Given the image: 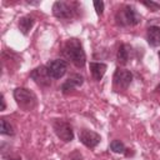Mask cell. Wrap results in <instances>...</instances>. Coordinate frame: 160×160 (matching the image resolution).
Listing matches in <instances>:
<instances>
[{"mask_svg": "<svg viewBox=\"0 0 160 160\" xmlns=\"http://www.w3.org/2000/svg\"><path fill=\"white\" fill-rule=\"evenodd\" d=\"M131 54H132L131 45L125 44V42L120 44V46L118 49V52H116V61H118V64L121 65V66L126 65L129 62L130 58H131Z\"/></svg>", "mask_w": 160, "mask_h": 160, "instance_id": "11", "label": "cell"}, {"mask_svg": "<svg viewBox=\"0 0 160 160\" xmlns=\"http://www.w3.org/2000/svg\"><path fill=\"white\" fill-rule=\"evenodd\" d=\"M109 149H110L112 152H116V154H125L126 150H128L126 146H125V144H124L121 140H118V139H115V140H112V141L110 142Z\"/></svg>", "mask_w": 160, "mask_h": 160, "instance_id": "16", "label": "cell"}, {"mask_svg": "<svg viewBox=\"0 0 160 160\" xmlns=\"http://www.w3.org/2000/svg\"><path fill=\"white\" fill-rule=\"evenodd\" d=\"M132 72L126 69L118 68L112 76V84L116 90H126L132 81Z\"/></svg>", "mask_w": 160, "mask_h": 160, "instance_id": "7", "label": "cell"}, {"mask_svg": "<svg viewBox=\"0 0 160 160\" xmlns=\"http://www.w3.org/2000/svg\"><path fill=\"white\" fill-rule=\"evenodd\" d=\"M0 101H1V108H0V110L4 111V110L6 109V101H5V96H4V94L0 95Z\"/></svg>", "mask_w": 160, "mask_h": 160, "instance_id": "21", "label": "cell"}, {"mask_svg": "<svg viewBox=\"0 0 160 160\" xmlns=\"http://www.w3.org/2000/svg\"><path fill=\"white\" fill-rule=\"evenodd\" d=\"M62 52L68 60H70L78 69H82L86 64V55L82 48V44L79 39L71 38L66 40Z\"/></svg>", "mask_w": 160, "mask_h": 160, "instance_id": "1", "label": "cell"}, {"mask_svg": "<svg viewBox=\"0 0 160 160\" xmlns=\"http://www.w3.org/2000/svg\"><path fill=\"white\" fill-rule=\"evenodd\" d=\"M46 71L52 80L61 79L68 71V61L64 59H54L45 64Z\"/></svg>", "mask_w": 160, "mask_h": 160, "instance_id": "6", "label": "cell"}, {"mask_svg": "<svg viewBox=\"0 0 160 160\" xmlns=\"http://www.w3.org/2000/svg\"><path fill=\"white\" fill-rule=\"evenodd\" d=\"M92 5H94V8H95L96 14H98L99 16H101L102 12H104V5H105L104 1H94Z\"/></svg>", "mask_w": 160, "mask_h": 160, "instance_id": "18", "label": "cell"}, {"mask_svg": "<svg viewBox=\"0 0 160 160\" xmlns=\"http://www.w3.org/2000/svg\"><path fill=\"white\" fill-rule=\"evenodd\" d=\"M115 24L121 28L135 26L141 21V15L132 5H122L115 12Z\"/></svg>", "mask_w": 160, "mask_h": 160, "instance_id": "2", "label": "cell"}, {"mask_svg": "<svg viewBox=\"0 0 160 160\" xmlns=\"http://www.w3.org/2000/svg\"><path fill=\"white\" fill-rule=\"evenodd\" d=\"M82 84H84V76L80 75V74H78V72H74V74H71V75L61 84L60 90H61L62 94L66 95V94L74 91L75 89L80 88Z\"/></svg>", "mask_w": 160, "mask_h": 160, "instance_id": "10", "label": "cell"}, {"mask_svg": "<svg viewBox=\"0 0 160 160\" xmlns=\"http://www.w3.org/2000/svg\"><path fill=\"white\" fill-rule=\"evenodd\" d=\"M0 124H1V128H0V134L1 135H6V136H14L15 135V130H14L12 125L5 118L0 119Z\"/></svg>", "mask_w": 160, "mask_h": 160, "instance_id": "15", "label": "cell"}, {"mask_svg": "<svg viewBox=\"0 0 160 160\" xmlns=\"http://www.w3.org/2000/svg\"><path fill=\"white\" fill-rule=\"evenodd\" d=\"M154 91H155L156 94H160V82H159V84L156 85V88L154 89Z\"/></svg>", "mask_w": 160, "mask_h": 160, "instance_id": "22", "label": "cell"}, {"mask_svg": "<svg viewBox=\"0 0 160 160\" xmlns=\"http://www.w3.org/2000/svg\"><path fill=\"white\" fill-rule=\"evenodd\" d=\"M69 159L70 160H82V155L79 150H74L70 155H69Z\"/></svg>", "mask_w": 160, "mask_h": 160, "instance_id": "19", "label": "cell"}, {"mask_svg": "<svg viewBox=\"0 0 160 160\" xmlns=\"http://www.w3.org/2000/svg\"><path fill=\"white\" fill-rule=\"evenodd\" d=\"M89 68H90L91 76L95 81H100L108 70V65L105 62H96V61H91L89 64Z\"/></svg>", "mask_w": 160, "mask_h": 160, "instance_id": "13", "label": "cell"}, {"mask_svg": "<svg viewBox=\"0 0 160 160\" xmlns=\"http://www.w3.org/2000/svg\"><path fill=\"white\" fill-rule=\"evenodd\" d=\"M34 24H35L34 16L30 15V14H26V15H24V16H21L19 19V30L21 31L22 35L28 36L29 32H30V30L32 29Z\"/></svg>", "mask_w": 160, "mask_h": 160, "instance_id": "14", "label": "cell"}, {"mask_svg": "<svg viewBox=\"0 0 160 160\" xmlns=\"http://www.w3.org/2000/svg\"><path fill=\"white\" fill-rule=\"evenodd\" d=\"M79 140L82 145H85L86 148L89 149H95L100 141H101V136L100 134L92 131V130H89V129H81L79 131Z\"/></svg>", "mask_w": 160, "mask_h": 160, "instance_id": "8", "label": "cell"}, {"mask_svg": "<svg viewBox=\"0 0 160 160\" xmlns=\"http://www.w3.org/2000/svg\"><path fill=\"white\" fill-rule=\"evenodd\" d=\"M81 5L75 1H55L52 4V15L60 20L74 19L79 15Z\"/></svg>", "mask_w": 160, "mask_h": 160, "instance_id": "3", "label": "cell"}, {"mask_svg": "<svg viewBox=\"0 0 160 160\" xmlns=\"http://www.w3.org/2000/svg\"><path fill=\"white\" fill-rule=\"evenodd\" d=\"M158 56H159V59H160V50H159V52H158Z\"/></svg>", "mask_w": 160, "mask_h": 160, "instance_id": "23", "label": "cell"}, {"mask_svg": "<svg viewBox=\"0 0 160 160\" xmlns=\"http://www.w3.org/2000/svg\"><path fill=\"white\" fill-rule=\"evenodd\" d=\"M30 78L41 88H48L51 85V78L49 76L45 65H40V66L35 68L30 72Z\"/></svg>", "mask_w": 160, "mask_h": 160, "instance_id": "9", "label": "cell"}, {"mask_svg": "<svg viewBox=\"0 0 160 160\" xmlns=\"http://www.w3.org/2000/svg\"><path fill=\"white\" fill-rule=\"evenodd\" d=\"M146 41L151 48L160 46V26L151 25L146 30Z\"/></svg>", "mask_w": 160, "mask_h": 160, "instance_id": "12", "label": "cell"}, {"mask_svg": "<svg viewBox=\"0 0 160 160\" xmlns=\"http://www.w3.org/2000/svg\"><path fill=\"white\" fill-rule=\"evenodd\" d=\"M12 96H14V100L16 101L18 106L24 111H31L38 105L36 95L26 88H16L12 92Z\"/></svg>", "mask_w": 160, "mask_h": 160, "instance_id": "4", "label": "cell"}, {"mask_svg": "<svg viewBox=\"0 0 160 160\" xmlns=\"http://www.w3.org/2000/svg\"><path fill=\"white\" fill-rule=\"evenodd\" d=\"M2 158H4V160H21V156H19V155H5V154H2Z\"/></svg>", "mask_w": 160, "mask_h": 160, "instance_id": "20", "label": "cell"}, {"mask_svg": "<svg viewBox=\"0 0 160 160\" xmlns=\"http://www.w3.org/2000/svg\"><path fill=\"white\" fill-rule=\"evenodd\" d=\"M141 4L144 5V6H146L149 10H151V11H158L159 9H160V4L159 2H156V1H141Z\"/></svg>", "mask_w": 160, "mask_h": 160, "instance_id": "17", "label": "cell"}, {"mask_svg": "<svg viewBox=\"0 0 160 160\" xmlns=\"http://www.w3.org/2000/svg\"><path fill=\"white\" fill-rule=\"evenodd\" d=\"M51 126L56 136L64 142H70L74 140V130L70 122L65 121L64 119H52Z\"/></svg>", "mask_w": 160, "mask_h": 160, "instance_id": "5", "label": "cell"}]
</instances>
